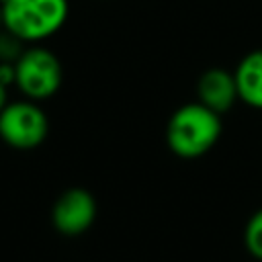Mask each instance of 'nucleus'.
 Segmentation results:
<instances>
[{
	"mask_svg": "<svg viewBox=\"0 0 262 262\" xmlns=\"http://www.w3.org/2000/svg\"><path fill=\"white\" fill-rule=\"evenodd\" d=\"M221 115L209 106L186 102L178 106L166 125V143L170 151L182 160L205 156L221 137Z\"/></svg>",
	"mask_w": 262,
	"mask_h": 262,
	"instance_id": "f257e3e1",
	"label": "nucleus"
},
{
	"mask_svg": "<svg viewBox=\"0 0 262 262\" xmlns=\"http://www.w3.org/2000/svg\"><path fill=\"white\" fill-rule=\"evenodd\" d=\"M4 29L25 43L55 35L68 20V0H0Z\"/></svg>",
	"mask_w": 262,
	"mask_h": 262,
	"instance_id": "f03ea898",
	"label": "nucleus"
},
{
	"mask_svg": "<svg viewBox=\"0 0 262 262\" xmlns=\"http://www.w3.org/2000/svg\"><path fill=\"white\" fill-rule=\"evenodd\" d=\"M63 80L61 61L47 47H25L14 63V86L29 100H45L53 96Z\"/></svg>",
	"mask_w": 262,
	"mask_h": 262,
	"instance_id": "7ed1b4c3",
	"label": "nucleus"
},
{
	"mask_svg": "<svg viewBox=\"0 0 262 262\" xmlns=\"http://www.w3.org/2000/svg\"><path fill=\"white\" fill-rule=\"evenodd\" d=\"M49 119L35 100L6 102L0 111V139L14 149H33L45 141Z\"/></svg>",
	"mask_w": 262,
	"mask_h": 262,
	"instance_id": "20e7f679",
	"label": "nucleus"
},
{
	"mask_svg": "<svg viewBox=\"0 0 262 262\" xmlns=\"http://www.w3.org/2000/svg\"><path fill=\"white\" fill-rule=\"evenodd\" d=\"M98 205L90 190L74 186L63 190L51 207V223L61 235H82L96 219Z\"/></svg>",
	"mask_w": 262,
	"mask_h": 262,
	"instance_id": "39448f33",
	"label": "nucleus"
},
{
	"mask_svg": "<svg viewBox=\"0 0 262 262\" xmlns=\"http://www.w3.org/2000/svg\"><path fill=\"white\" fill-rule=\"evenodd\" d=\"M196 94L201 104L209 106L219 115L227 113L235 104V100H239L233 72H227L223 68L205 70L196 80Z\"/></svg>",
	"mask_w": 262,
	"mask_h": 262,
	"instance_id": "423d86ee",
	"label": "nucleus"
},
{
	"mask_svg": "<svg viewBox=\"0 0 262 262\" xmlns=\"http://www.w3.org/2000/svg\"><path fill=\"white\" fill-rule=\"evenodd\" d=\"M237 96L252 108H262V49L246 53L235 72Z\"/></svg>",
	"mask_w": 262,
	"mask_h": 262,
	"instance_id": "0eeeda50",
	"label": "nucleus"
},
{
	"mask_svg": "<svg viewBox=\"0 0 262 262\" xmlns=\"http://www.w3.org/2000/svg\"><path fill=\"white\" fill-rule=\"evenodd\" d=\"M244 244L252 258L262 262V209H258L246 223Z\"/></svg>",
	"mask_w": 262,
	"mask_h": 262,
	"instance_id": "6e6552de",
	"label": "nucleus"
},
{
	"mask_svg": "<svg viewBox=\"0 0 262 262\" xmlns=\"http://www.w3.org/2000/svg\"><path fill=\"white\" fill-rule=\"evenodd\" d=\"M25 51V41H20L10 31H0V63H16L20 53Z\"/></svg>",
	"mask_w": 262,
	"mask_h": 262,
	"instance_id": "1a4fd4ad",
	"label": "nucleus"
},
{
	"mask_svg": "<svg viewBox=\"0 0 262 262\" xmlns=\"http://www.w3.org/2000/svg\"><path fill=\"white\" fill-rule=\"evenodd\" d=\"M0 84H14V63H0Z\"/></svg>",
	"mask_w": 262,
	"mask_h": 262,
	"instance_id": "9d476101",
	"label": "nucleus"
},
{
	"mask_svg": "<svg viewBox=\"0 0 262 262\" xmlns=\"http://www.w3.org/2000/svg\"><path fill=\"white\" fill-rule=\"evenodd\" d=\"M6 102H8V86L0 84V111L6 106Z\"/></svg>",
	"mask_w": 262,
	"mask_h": 262,
	"instance_id": "9b49d317",
	"label": "nucleus"
},
{
	"mask_svg": "<svg viewBox=\"0 0 262 262\" xmlns=\"http://www.w3.org/2000/svg\"><path fill=\"white\" fill-rule=\"evenodd\" d=\"M4 29V18H2V8H0V31Z\"/></svg>",
	"mask_w": 262,
	"mask_h": 262,
	"instance_id": "f8f14e48",
	"label": "nucleus"
}]
</instances>
